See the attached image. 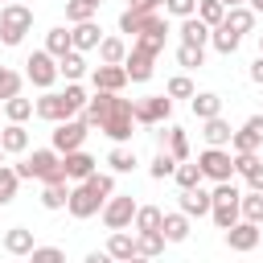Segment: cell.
Segmentation results:
<instances>
[{
	"instance_id": "cell-8",
	"label": "cell",
	"mask_w": 263,
	"mask_h": 263,
	"mask_svg": "<svg viewBox=\"0 0 263 263\" xmlns=\"http://www.w3.org/2000/svg\"><path fill=\"white\" fill-rule=\"evenodd\" d=\"M33 115H37V119H49V123H66V119H74L78 111H74V103H70L62 90H41V99L33 103Z\"/></svg>"
},
{
	"instance_id": "cell-51",
	"label": "cell",
	"mask_w": 263,
	"mask_h": 263,
	"mask_svg": "<svg viewBox=\"0 0 263 263\" xmlns=\"http://www.w3.org/2000/svg\"><path fill=\"white\" fill-rule=\"evenodd\" d=\"M127 8H132V12H160L164 0H127Z\"/></svg>"
},
{
	"instance_id": "cell-44",
	"label": "cell",
	"mask_w": 263,
	"mask_h": 263,
	"mask_svg": "<svg viewBox=\"0 0 263 263\" xmlns=\"http://www.w3.org/2000/svg\"><path fill=\"white\" fill-rule=\"evenodd\" d=\"M66 197H70V185H45L41 189V205L53 214V210H66Z\"/></svg>"
},
{
	"instance_id": "cell-2",
	"label": "cell",
	"mask_w": 263,
	"mask_h": 263,
	"mask_svg": "<svg viewBox=\"0 0 263 263\" xmlns=\"http://www.w3.org/2000/svg\"><path fill=\"white\" fill-rule=\"evenodd\" d=\"M132 127H136V115H132V99H111V107L103 111L99 119V132L111 140V144H127L132 140Z\"/></svg>"
},
{
	"instance_id": "cell-15",
	"label": "cell",
	"mask_w": 263,
	"mask_h": 263,
	"mask_svg": "<svg viewBox=\"0 0 263 263\" xmlns=\"http://www.w3.org/2000/svg\"><path fill=\"white\" fill-rule=\"evenodd\" d=\"M62 168H66V181L78 185V181H86L90 173H99V160H95L90 152L78 148V152H66V156H62Z\"/></svg>"
},
{
	"instance_id": "cell-22",
	"label": "cell",
	"mask_w": 263,
	"mask_h": 263,
	"mask_svg": "<svg viewBox=\"0 0 263 263\" xmlns=\"http://www.w3.org/2000/svg\"><path fill=\"white\" fill-rule=\"evenodd\" d=\"M189 230H193V222H189L181 210H173V214H164V218H160V234H164V242H185V238H189Z\"/></svg>"
},
{
	"instance_id": "cell-53",
	"label": "cell",
	"mask_w": 263,
	"mask_h": 263,
	"mask_svg": "<svg viewBox=\"0 0 263 263\" xmlns=\"http://www.w3.org/2000/svg\"><path fill=\"white\" fill-rule=\"evenodd\" d=\"M247 74H251V82H259V86H263V58H255V62H251V70H247Z\"/></svg>"
},
{
	"instance_id": "cell-52",
	"label": "cell",
	"mask_w": 263,
	"mask_h": 263,
	"mask_svg": "<svg viewBox=\"0 0 263 263\" xmlns=\"http://www.w3.org/2000/svg\"><path fill=\"white\" fill-rule=\"evenodd\" d=\"M247 185H251V189H255V193H263V164H259V168H255V173H251V177H247Z\"/></svg>"
},
{
	"instance_id": "cell-62",
	"label": "cell",
	"mask_w": 263,
	"mask_h": 263,
	"mask_svg": "<svg viewBox=\"0 0 263 263\" xmlns=\"http://www.w3.org/2000/svg\"><path fill=\"white\" fill-rule=\"evenodd\" d=\"M259 247H263V242H259Z\"/></svg>"
},
{
	"instance_id": "cell-49",
	"label": "cell",
	"mask_w": 263,
	"mask_h": 263,
	"mask_svg": "<svg viewBox=\"0 0 263 263\" xmlns=\"http://www.w3.org/2000/svg\"><path fill=\"white\" fill-rule=\"evenodd\" d=\"M29 263H66V251L62 247H33Z\"/></svg>"
},
{
	"instance_id": "cell-20",
	"label": "cell",
	"mask_w": 263,
	"mask_h": 263,
	"mask_svg": "<svg viewBox=\"0 0 263 263\" xmlns=\"http://www.w3.org/2000/svg\"><path fill=\"white\" fill-rule=\"evenodd\" d=\"M189 111H193V119H218L222 115V99L214 95V90H197L193 99H189Z\"/></svg>"
},
{
	"instance_id": "cell-14",
	"label": "cell",
	"mask_w": 263,
	"mask_h": 263,
	"mask_svg": "<svg viewBox=\"0 0 263 263\" xmlns=\"http://www.w3.org/2000/svg\"><path fill=\"white\" fill-rule=\"evenodd\" d=\"M160 21H164L160 12H132V8H123L119 12V33H132V41H136L140 33H152Z\"/></svg>"
},
{
	"instance_id": "cell-37",
	"label": "cell",
	"mask_w": 263,
	"mask_h": 263,
	"mask_svg": "<svg viewBox=\"0 0 263 263\" xmlns=\"http://www.w3.org/2000/svg\"><path fill=\"white\" fill-rule=\"evenodd\" d=\"M21 82H25V74H21V70H12V66H0V103L16 99V95H21Z\"/></svg>"
},
{
	"instance_id": "cell-30",
	"label": "cell",
	"mask_w": 263,
	"mask_h": 263,
	"mask_svg": "<svg viewBox=\"0 0 263 263\" xmlns=\"http://www.w3.org/2000/svg\"><path fill=\"white\" fill-rule=\"evenodd\" d=\"M107 164H111V173H132V168L140 164V156H136L132 144H115V148L107 152Z\"/></svg>"
},
{
	"instance_id": "cell-23",
	"label": "cell",
	"mask_w": 263,
	"mask_h": 263,
	"mask_svg": "<svg viewBox=\"0 0 263 263\" xmlns=\"http://www.w3.org/2000/svg\"><path fill=\"white\" fill-rule=\"evenodd\" d=\"M33 247H37V242H33V230H29V226H12V230H4V251H8V255L29 259Z\"/></svg>"
},
{
	"instance_id": "cell-58",
	"label": "cell",
	"mask_w": 263,
	"mask_h": 263,
	"mask_svg": "<svg viewBox=\"0 0 263 263\" xmlns=\"http://www.w3.org/2000/svg\"><path fill=\"white\" fill-rule=\"evenodd\" d=\"M90 4H95V8H103V0H90Z\"/></svg>"
},
{
	"instance_id": "cell-5",
	"label": "cell",
	"mask_w": 263,
	"mask_h": 263,
	"mask_svg": "<svg viewBox=\"0 0 263 263\" xmlns=\"http://www.w3.org/2000/svg\"><path fill=\"white\" fill-rule=\"evenodd\" d=\"M136 205H140V201H136L132 193H115V197H107V201H103L99 218H103V226H107V230H132Z\"/></svg>"
},
{
	"instance_id": "cell-35",
	"label": "cell",
	"mask_w": 263,
	"mask_h": 263,
	"mask_svg": "<svg viewBox=\"0 0 263 263\" xmlns=\"http://www.w3.org/2000/svg\"><path fill=\"white\" fill-rule=\"evenodd\" d=\"M164 234L160 230H152V234H136V255L140 259H156V255H164Z\"/></svg>"
},
{
	"instance_id": "cell-57",
	"label": "cell",
	"mask_w": 263,
	"mask_h": 263,
	"mask_svg": "<svg viewBox=\"0 0 263 263\" xmlns=\"http://www.w3.org/2000/svg\"><path fill=\"white\" fill-rule=\"evenodd\" d=\"M259 58H263V33H259Z\"/></svg>"
},
{
	"instance_id": "cell-33",
	"label": "cell",
	"mask_w": 263,
	"mask_h": 263,
	"mask_svg": "<svg viewBox=\"0 0 263 263\" xmlns=\"http://www.w3.org/2000/svg\"><path fill=\"white\" fill-rule=\"evenodd\" d=\"M164 152L181 164V160H189V136H185V127H168L164 132Z\"/></svg>"
},
{
	"instance_id": "cell-60",
	"label": "cell",
	"mask_w": 263,
	"mask_h": 263,
	"mask_svg": "<svg viewBox=\"0 0 263 263\" xmlns=\"http://www.w3.org/2000/svg\"><path fill=\"white\" fill-rule=\"evenodd\" d=\"M4 4H16V0H4Z\"/></svg>"
},
{
	"instance_id": "cell-46",
	"label": "cell",
	"mask_w": 263,
	"mask_h": 263,
	"mask_svg": "<svg viewBox=\"0 0 263 263\" xmlns=\"http://www.w3.org/2000/svg\"><path fill=\"white\" fill-rule=\"evenodd\" d=\"M4 115H8V123H25V119L33 115V99H21V95L8 99V103H4Z\"/></svg>"
},
{
	"instance_id": "cell-6",
	"label": "cell",
	"mask_w": 263,
	"mask_h": 263,
	"mask_svg": "<svg viewBox=\"0 0 263 263\" xmlns=\"http://www.w3.org/2000/svg\"><path fill=\"white\" fill-rule=\"evenodd\" d=\"M25 78L37 90H53V82H58V58H49L45 49H33L25 58Z\"/></svg>"
},
{
	"instance_id": "cell-42",
	"label": "cell",
	"mask_w": 263,
	"mask_h": 263,
	"mask_svg": "<svg viewBox=\"0 0 263 263\" xmlns=\"http://www.w3.org/2000/svg\"><path fill=\"white\" fill-rule=\"evenodd\" d=\"M164 95H168V99H193V95H197V86H193V78H189V74H173V78H168V86H164Z\"/></svg>"
},
{
	"instance_id": "cell-16",
	"label": "cell",
	"mask_w": 263,
	"mask_h": 263,
	"mask_svg": "<svg viewBox=\"0 0 263 263\" xmlns=\"http://www.w3.org/2000/svg\"><path fill=\"white\" fill-rule=\"evenodd\" d=\"M259 242H263V234H259V226H251V222H234V226L226 230V247H230V251H238V255L255 251Z\"/></svg>"
},
{
	"instance_id": "cell-25",
	"label": "cell",
	"mask_w": 263,
	"mask_h": 263,
	"mask_svg": "<svg viewBox=\"0 0 263 263\" xmlns=\"http://www.w3.org/2000/svg\"><path fill=\"white\" fill-rule=\"evenodd\" d=\"M177 33H181V45H197V49L210 45V29H205L197 16H185V21L177 25Z\"/></svg>"
},
{
	"instance_id": "cell-54",
	"label": "cell",
	"mask_w": 263,
	"mask_h": 263,
	"mask_svg": "<svg viewBox=\"0 0 263 263\" xmlns=\"http://www.w3.org/2000/svg\"><path fill=\"white\" fill-rule=\"evenodd\" d=\"M82 263H115V259H111V255H107V251H90V255H86V259H82Z\"/></svg>"
},
{
	"instance_id": "cell-40",
	"label": "cell",
	"mask_w": 263,
	"mask_h": 263,
	"mask_svg": "<svg viewBox=\"0 0 263 263\" xmlns=\"http://www.w3.org/2000/svg\"><path fill=\"white\" fill-rule=\"evenodd\" d=\"M193 16H197L205 29H218V25H222V16H226V8H222L218 0H197V12H193Z\"/></svg>"
},
{
	"instance_id": "cell-61",
	"label": "cell",
	"mask_w": 263,
	"mask_h": 263,
	"mask_svg": "<svg viewBox=\"0 0 263 263\" xmlns=\"http://www.w3.org/2000/svg\"><path fill=\"white\" fill-rule=\"evenodd\" d=\"M0 107H4V103H0Z\"/></svg>"
},
{
	"instance_id": "cell-26",
	"label": "cell",
	"mask_w": 263,
	"mask_h": 263,
	"mask_svg": "<svg viewBox=\"0 0 263 263\" xmlns=\"http://www.w3.org/2000/svg\"><path fill=\"white\" fill-rule=\"evenodd\" d=\"M160 218H164V210H160V205H136L132 234H152V230H160Z\"/></svg>"
},
{
	"instance_id": "cell-21",
	"label": "cell",
	"mask_w": 263,
	"mask_h": 263,
	"mask_svg": "<svg viewBox=\"0 0 263 263\" xmlns=\"http://www.w3.org/2000/svg\"><path fill=\"white\" fill-rule=\"evenodd\" d=\"M230 136H234V127H230L222 115L201 123V140H205V148H230Z\"/></svg>"
},
{
	"instance_id": "cell-50",
	"label": "cell",
	"mask_w": 263,
	"mask_h": 263,
	"mask_svg": "<svg viewBox=\"0 0 263 263\" xmlns=\"http://www.w3.org/2000/svg\"><path fill=\"white\" fill-rule=\"evenodd\" d=\"M164 12H168V16H177V21H185V16H193V12H197V0H164Z\"/></svg>"
},
{
	"instance_id": "cell-32",
	"label": "cell",
	"mask_w": 263,
	"mask_h": 263,
	"mask_svg": "<svg viewBox=\"0 0 263 263\" xmlns=\"http://www.w3.org/2000/svg\"><path fill=\"white\" fill-rule=\"evenodd\" d=\"M70 49H74V45H70V29H66V25H53V29L45 33V53H49V58H66Z\"/></svg>"
},
{
	"instance_id": "cell-13",
	"label": "cell",
	"mask_w": 263,
	"mask_h": 263,
	"mask_svg": "<svg viewBox=\"0 0 263 263\" xmlns=\"http://www.w3.org/2000/svg\"><path fill=\"white\" fill-rule=\"evenodd\" d=\"M177 210L193 222V218H210V210H214V197H210V189H181V197H177Z\"/></svg>"
},
{
	"instance_id": "cell-18",
	"label": "cell",
	"mask_w": 263,
	"mask_h": 263,
	"mask_svg": "<svg viewBox=\"0 0 263 263\" xmlns=\"http://www.w3.org/2000/svg\"><path fill=\"white\" fill-rule=\"evenodd\" d=\"M99 41H103V29H99L95 21H82V25H74V29H70V45H74L78 53L99 49Z\"/></svg>"
},
{
	"instance_id": "cell-38",
	"label": "cell",
	"mask_w": 263,
	"mask_h": 263,
	"mask_svg": "<svg viewBox=\"0 0 263 263\" xmlns=\"http://www.w3.org/2000/svg\"><path fill=\"white\" fill-rule=\"evenodd\" d=\"M238 41H242V37H234V33H230L226 25H218V29H210V45H214V49H218L222 58H230V53L238 49Z\"/></svg>"
},
{
	"instance_id": "cell-19",
	"label": "cell",
	"mask_w": 263,
	"mask_h": 263,
	"mask_svg": "<svg viewBox=\"0 0 263 263\" xmlns=\"http://www.w3.org/2000/svg\"><path fill=\"white\" fill-rule=\"evenodd\" d=\"M115 263H127V259H136V234L132 230H111V238H107V247H103Z\"/></svg>"
},
{
	"instance_id": "cell-27",
	"label": "cell",
	"mask_w": 263,
	"mask_h": 263,
	"mask_svg": "<svg viewBox=\"0 0 263 263\" xmlns=\"http://www.w3.org/2000/svg\"><path fill=\"white\" fill-rule=\"evenodd\" d=\"M123 58H127L123 37H103L99 41V66H123Z\"/></svg>"
},
{
	"instance_id": "cell-4",
	"label": "cell",
	"mask_w": 263,
	"mask_h": 263,
	"mask_svg": "<svg viewBox=\"0 0 263 263\" xmlns=\"http://www.w3.org/2000/svg\"><path fill=\"white\" fill-rule=\"evenodd\" d=\"M197 168H201L205 181L222 185V181L234 177V152L230 148H205V152H197Z\"/></svg>"
},
{
	"instance_id": "cell-17",
	"label": "cell",
	"mask_w": 263,
	"mask_h": 263,
	"mask_svg": "<svg viewBox=\"0 0 263 263\" xmlns=\"http://www.w3.org/2000/svg\"><path fill=\"white\" fill-rule=\"evenodd\" d=\"M90 86L95 90H107V95H119L127 86V74H123V66H95L90 70Z\"/></svg>"
},
{
	"instance_id": "cell-11",
	"label": "cell",
	"mask_w": 263,
	"mask_h": 263,
	"mask_svg": "<svg viewBox=\"0 0 263 263\" xmlns=\"http://www.w3.org/2000/svg\"><path fill=\"white\" fill-rule=\"evenodd\" d=\"M152 70H156V53H148V49L132 45V49H127V58H123V74H127V82H148V78H152Z\"/></svg>"
},
{
	"instance_id": "cell-45",
	"label": "cell",
	"mask_w": 263,
	"mask_h": 263,
	"mask_svg": "<svg viewBox=\"0 0 263 263\" xmlns=\"http://www.w3.org/2000/svg\"><path fill=\"white\" fill-rule=\"evenodd\" d=\"M95 12H99V8H95L90 0H66V21H70V25H82V21H95Z\"/></svg>"
},
{
	"instance_id": "cell-59",
	"label": "cell",
	"mask_w": 263,
	"mask_h": 263,
	"mask_svg": "<svg viewBox=\"0 0 263 263\" xmlns=\"http://www.w3.org/2000/svg\"><path fill=\"white\" fill-rule=\"evenodd\" d=\"M0 164H4V148H0Z\"/></svg>"
},
{
	"instance_id": "cell-34",
	"label": "cell",
	"mask_w": 263,
	"mask_h": 263,
	"mask_svg": "<svg viewBox=\"0 0 263 263\" xmlns=\"http://www.w3.org/2000/svg\"><path fill=\"white\" fill-rule=\"evenodd\" d=\"M210 218H214V226H218V230H230L234 222H242V214H238V201H214Z\"/></svg>"
},
{
	"instance_id": "cell-47",
	"label": "cell",
	"mask_w": 263,
	"mask_h": 263,
	"mask_svg": "<svg viewBox=\"0 0 263 263\" xmlns=\"http://www.w3.org/2000/svg\"><path fill=\"white\" fill-rule=\"evenodd\" d=\"M177 62H181L185 70H197V66H205V49H197V45H177Z\"/></svg>"
},
{
	"instance_id": "cell-48",
	"label": "cell",
	"mask_w": 263,
	"mask_h": 263,
	"mask_svg": "<svg viewBox=\"0 0 263 263\" xmlns=\"http://www.w3.org/2000/svg\"><path fill=\"white\" fill-rule=\"evenodd\" d=\"M259 164H263V160H259V152H234V173H238L242 181H247Z\"/></svg>"
},
{
	"instance_id": "cell-10",
	"label": "cell",
	"mask_w": 263,
	"mask_h": 263,
	"mask_svg": "<svg viewBox=\"0 0 263 263\" xmlns=\"http://www.w3.org/2000/svg\"><path fill=\"white\" fill-rule=\"evenodd\" d=\"M263 148V111L242 119V127H234L230 136V152H259Z\"/></svg>"
},
{
	"instance_id": "cell-43",
	"label": "cell",
	"mask_w": 263,
	"mask_h": 263,
	"mask_svg": "<svg viewBox=\"0 0 263 263\" xmlns=\"http://www.w3.org/2000/svg\"><path fill=\"white\" fill-rule=\"evenodd\" d=\"M173 173H177V160L160 148V152L152 156V164H148V177H152V181H164V177H173Z\"/></svg>"
},
{
	"instance_id": "cell-56",
	"label": "cell",
	"mask_w": 263,
	"mask_h": 263,
	"mask_svg": "<svg viewBox=\"0 0 263 263\" xmlns=\"http://www.w3.org/2000/svg\"><path fill=\"white\" fill-rule=\"evenodd\" d=\"M127 263H152V259H140V255H136V259H127Z\"/></svg>"
},
{
	"instance_id": "cell-55",
	"label": "cell",
	"mask_w": 263,
	"mask_h": 263,
	"mask_svg": "<svg viewBox=\"0 0 263 263\" xmlns=\"http://www.w3.org/2000/svg\"><path fill=\"white\" fill-rule=\"evenodd\" d=\"M218 4H222V8H242L247 0H218Z\"/></svg>"
},
{
	"instance_id": "cell-41",
	"label": "cell",
	"mask_w": 263,
	"mask_h": 263,
	"mask_svg": "<svg viewBox=\"0 0 263 263\" xmlns=\"http://www.w3.org/2000/svg\"><path fill=\"white\" fill-rule=\"evenodd\" d=\"M16 185H21L16 168L0 164V205H12V201H16Z\"/></svg>"
},
{
	"instance_id": "cell-7",
	"label": "cell",
	"mask_w": 263,
	"mask_h": 263,
	"mask_svg": "<svg viewBox=\"0 0 263 263\" xmlns=\"http://www.w3.org/2000/svg\"><path fill=\"white\" fill-rule=\"evenodd\" d=\"M132 115H136V123H144V127H160V123H168V115H173V99H168V95L136 99V103H132Z\"/></svg>"
},
{
	"instance_id": "cell-24",
	"label": "cell",
	"mask_w": 263,
	"mask_h": 263,
	"mask_svg": "<svg viewBox=\"0 0 263 263\" xmlns=\"http://www.w3.org/2000/svg\"><path fill=\"white\" fill-rule=\"evenodd\" d=\"M0 148H4V156L29 152V132H25V123H8V127L0 132Z\"/></svg>"
},
{
	"instance_id": "cell-39",
	"label": "cell",
	"mask_w": 263,
	"mask_h": 263,
	"mask_svg": "<svg viewBox=\"0 0 263 263\" xmlns=\"http://www.w3.org/2000/svg\"><path fill=\"white\" fill-rule=\"evenodd\" d=\"M173 181L181 185V189H197L205 177H201V168H197V160H181L177 164V173H173Z\"/></svg>"
},
{
	"instance_id": "cell-9",
	"label": "cell",
	"mask_w": 263,
	"mask_h": 263,
	"mask_svg": "<svg viewBox=\"0 0 263 263\" xmlns=\"http://www.w3.org/2000/svg\"><path fill=\"white\" fill-rule=\"evenodd\" d=\"M82 144H86V123H82L78 115H74V119H66V123H53V144H49V148H53L58 156L78 152Z\"/></svg>"
},
{
	"instance_id": "cell-3",
	"label": "cell",
	"mask_w": 263,
	"mask_h": 263,
	"mask_svg": "<svg viewBox=\"0 0 263 263\" xmlns=\"http://www.w3.org/2000/svg\"><path fill=\"white\" fill-rule=\"evenodd\" d=\"M33 29V8L29 4H0V41L4 45H21L25 33Z\"/></svg>"
},
{
	"instance_id": "cell-36",
	"label": "cell",
	"mask_w": 263,
	"mask_h": 263,
	"mask_svg": "<svg viewBox=\"0 0 263 263\" xmlns=\"http://www.w3.org/2000/svg\"><path fill=\"white\" fill-rule=\"evenodd\" d=\"M99 201H107V197H115V173H90L86 181H82Z\"/></svg>"
},
{
	"instance_id": "cell-1",
	"label": "cell",
	"mask_w": 263,
	"mask_h": 263,
	"mask_svg": "<svg viewBox=\"0 0 263 263\" xmlns=\"http://www.w3.org/2000/svg\"><path fill=\"white\" fill-rule=\"evenodd\" d=\"M16 177L21 181H45V185H66V168H62V156L53 148H33V156H25L16 164Z\"/></svg>"
},
{
	"instance_id": "cell-12",
	"label": "cell",
	"mask_w": 263,
	"mask_h": 263,
	"mask_svg": "<svg viewBox=\"0 0 263 263\" xmlns=\"http://www.w3.org/2000/svg\"><path fill=\"white\" fill-rule=\"evenodd\" d=\"M66 210H70V218H78V222H82V218H95V214L103 210V201H99V197H95V193H90V189L78 181V185H70Z\"/></svg>"
},
{
	"instance_id": "cell-29",
	"label": "cell",
	"mask_w": 263,
	"mask_h": 263,
	"mask_svg": "<svg viewBox=\"0 0 263 263\" xmlns=\"http://www.w3.org/2000/svg\"><path fill=\"white\" fill-rule=\"evenodd\" d=\"M82 74H86V53L70 49L66 58H58V78H66V82H78Z\"/></svg>"
},
{
	"instance_id": "cell-31",
	"label": "cell",
	"mask_w": 263,
	"mask_h": 263,
	"mask_svg": "<svg viewBox=\"0 0 263 263\" xmlns=\"http://www.w3.org/2000/svg\"><path fill=\"white\" fill-rule=\"evenodd\" d=\"M238 214H242V222H251V226H263V193L247 189V193L238 197Z\"/></svg>"
},
{
	"instance_id": "cell-28",
	"label": "cell",
	"mask_w": 263,
	"mask_h": 263,
	"mask_svg": "<svg viewBox=\"0 0 263 263\" xmlns=\"http://www.w3.org/2000/svg\"><path fill=\"white\" fill-rule=\"evenodd\" d=\"M222 25L234 33V37H242V33H251L255 29V12L242 4V8H226V16H222Z\"/></svg>"
}]
</instances>
